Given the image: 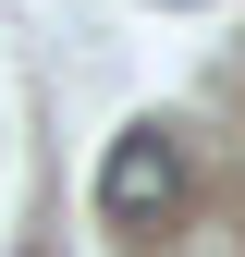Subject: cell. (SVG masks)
Returning <instances> with one entry per match:
<instances>
[{
    "label": "cell",
    "mask_w": 245,
    "mask_h": 257,
    "mask_svg": "<svg viewBox=\"0 0 245 257\" xmlns=\"http://www.w3.org/2000/svg\"><path fill=\"white\" fill-rule=\"evenodd\" d=\"M98 208H110V220H172V208H184V135H172V122H122V135H110Z\"/></svg>",
    "instance_id": "6da1fadb"
}]
</instances>
